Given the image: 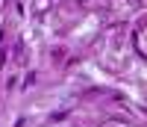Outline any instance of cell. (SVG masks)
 Returning a JSON list of instances; mask_svg holds the SVG:
<instances>
[{"label":"cell","mask_w":147,"mask_h":127,"mask_svg":"<svg viewBox=\"0 0 147 127\" xmlns=\"http://www.w3.org/2000/svg\"><path fill=\"white\" fill-rule=\"evenodd\" d=\"M141 33H144V30L138 27V30H136V50H138V53L144 56V39H141Z\"/></svg>","instance_id":"6da1fadb"}]
</instances>
